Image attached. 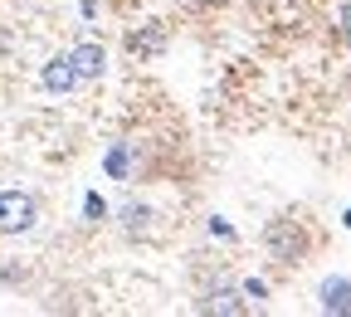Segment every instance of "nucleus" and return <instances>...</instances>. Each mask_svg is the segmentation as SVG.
Masks as SVG:
<instances>
[{
    "label": "nucleus",
    "mask_w": 351,
    "mask_h": 317,
    "mask_svg": "<svg viewBox=\"0 0 351 317\" xmlns=\"http://www.w3.org/2000/svg\"><path fill=\"white\" fill-rule=\"evenodd\" d=\"M34 224V200L25 191H0V235H25Z\"/></svg>",
    "instance_id": "nucleus-1"
},
{
    "label": "nucleus",
    "mask_w": 351,
    "mask_h": 317,
    "mask_svg": "<svg viewBox=\"0 0 351 317\" xmlns=\"http://www.w3.org/2000/svg\"><path fill=\"white\" fill-rule=\"evenodd\" d=\"M122 220H127V230H142V220H152V210L132 200V205H122Z\"/></svg>",
    "instance_id": "nucleus-8"
},
{
    "label": "nucleus",
    "mask_w": 351,
    "mask_h": 317,
    "mask_svg": "<svg viewBox=\"0 0 351 317\" xmlns=\"http://www.w3.org/2000/svg\"><path fill=\"white\" fill-rule=\"evenodd\" d=\"M103 171H108L112 180H127V142H112V147H108V156H103Z\"/></svg>",
    "instance_id": "nucleus-6"
},
{
    "label": "nucleus",
    "mask_w": 351,
    "mask_h": 317,
    "mask_svg": "<svg viewBox=\"0 0 351 317\" xmlns=\"http://www.w3.org/2000/svg\"><path fill=\"white\" fill-rule=\"evenodd\" d=\"M195 5H215V0H195Z\"/></svg>",
    "instance_id": "nucleus-14"
},
{
    "label": "nucleus",
    "mask_w": 351,
    "mask_h": 317,
    "mask_svg": "<svg viewBox=\"0 0 351 317\" xmlns=\"http://www.w3.org/2000/svg\"><path fill=\"white\" fill-rule=\"evenodd\" d=\"M337 25H341V39L351 44V0H346V5H341V15H337Z\"/></svg>",
    "instance_id": "nucleus-11"
},
{
    "label": "nucleus",
    "mask_w": 351,
    "mask_h": 317,
    "mask_svg": "<svg viewBox=\"0 0 351 317\" xmlns=\"http://www.w3.org/2000/svg\"><path fill=\"white\" fill-rule=\"evenodd\" d=\"M244 293H249V298H269V288H263L258 279H249V283H244Z\"/></svg>",
    "instance_id": "nucleus-12"
},
{
    "label": "nucleus",
    "mask_w": 351,
    "mask_h": 317,
    "mask_svg": "<svg viewBox=\"0 0 351 317\" xmlns=\"http://www.w3.org/2000/svg\"><path fill=\"white\" fill-rule=\"evenodd\" d=\"M341 224H346V230H351V210H346V215H341Z\"/></svg>",
    "instance_id": "nucleus-13"
},
{
    "label": "nucleus",
    "mask_w": 351,
    "mask_h": 317,
    "mask_svg": "<svg viewBox=\"0 0 351 317\" xmlns=\"http://www.w3.org/2000/svg\"><path fill=\"white\" fill-rule=\"evenodd\" d=\"M269 244L278 249V259H293V254L302 249V239L293 235V224H274V230H269Z\"/></svg>",
    "instance_id": "nucleus-5"
},
{
    "label": "nucleus",
    "mask_w": 351,
    "mask_h": 317,
    "mask_svg": "<svg viewBox=\"0 0 351 317\" xmlns=\"http://www.w3.org/2000/svg\"><path fill=\"white\" fill-rule=\"evenodd\" d=\"M69 59H73V69H78V78H98L103 73V64H108V54H103V44H73L69 49Z\"/></svg>",
    "instance_id": "nucleus-3"
},
{
    "label": "nucleus",
    "mask_w": 351,
    "mask_h": 317,
    "mask_svg": "<svg viewBox=\"0 0 351 317\" xmlns=\"http://www.w3.org/2000/svg\"><path fill=\"white\" fill-rule=\"evenodd\" d=\"M83 215H88V220H103V215H108L103 196H83Z\"/></svg>",
    "instance_id": "nucleus-9"
},
{
    "label": "nucleus",
    "mask_w": 351,
    "mask_h": 317,
    "mask_svg": "<svg viewBox=\"0 0 351 317\" xmlns=\"http://www.w3.org/2000/svg\"><path fill=\"white\" fill-rule=\"evenodd\" d=\"M317 298H322V312H351V283L346 279H327L317 288Z\"/></svg>",
    "instance_id": "nucleus-4"
},
{
    "label": "nucleus",
    "mask_w": 351,
    "mask_h": 317,
    "mask_svg": "<svg viewBox=\"0 0 351 317\" xmlns=\"http://www.w3.org/2000/svg\"><path fill=\"white\" fill-rule=\"evenodd\" d=\"M205 307H215V312H219V307H225V312H239V298L225 288V293H215V303H205Z\"/></svg>",
    "instance_id": "nucleus-10"
},
{
    "label": "nucleus",
    "mask_w": 351,
    "mask_h": 317,
    "mask_svg": "<svg viewBox=\"0 0 351 317\" xmlns=\"http://www.w3.org/2000/svg\"><path fill=\"white\" fill-rule=\"evenodd\" d=\"M39 83L49 88V93H73V88H78V69H73V59H69V54L49 59V64H44V73H39Z\"/></svg>",
    "instance_id": "nucleus-2"
},
{
    "label": "nucleus",
    "mask_w": 351,
    "mask_h": 317,
    "mask_svg": "<svg viewBox=\"0 0 351 317\" xmlns=\"http://www.w3.org/2000/svg\"><path fill=\"white\" fill-rule=\"evenodd\" d=\"M161 44H166V39H161V30H152V34H132V49H137V54H142V49H147V54H156Z\"/></svg>",
    "instance_id": "nucleus-7"
}]
</instances>
